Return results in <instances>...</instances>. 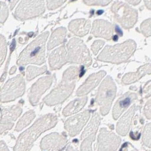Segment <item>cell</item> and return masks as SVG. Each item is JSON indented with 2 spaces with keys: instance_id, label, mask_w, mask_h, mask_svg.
Segmentation results:
<instances>
[{
  "instance_id": "cell-1",
  "label": "cell",
  "mask_w": 151,
  "mask_h": 151,
  "mask_svg": "<svg viewBox=\"0 0 151 151\" xmlns=\"http://www.w3.org/2000/svg\"><path fill=\"white\" fill-rule=\"evenodd\" d=\"M57 123V118L55 114H49L40 118L19 136L14 147V151H27L43 132L55 127Z\"/></svg>"
},
{
  "instance_id": "cell-2",
  "label": "cell",
  "mask_w": 151,
  "mask_h": 151,
  "mask_svg": "<svg viewBox=\"0 0 151 151\" xmlns=\"http://www.w3.org/2000/svg\"><path fill=\"white\" fill-rule=\"evenodd\" d=\"M49 34V32L46 31L32 41L21 52L17 64L19 65H25L28 64L41 65L44 63L45 62V44Z\"/></svg>"
},
{
  "instance_id": "cell-3",
  "label": "cell",
  "mask_w": 151,
  "mask_h": 151,
  "mask_svg": "<svg viewBox=\"0 0 151 151\" xmlns=\"http://www.w3.org/2000/svg\"><path fill=\"white\" fill-rule=\"evenodd\" d=\"M136 43L133 40H127L114 46H106L97 57L101 62L119 64L127 61L135 52Z\"/></svg>"
},
{
  "instance_id": "cell-4",
  "label": "cell",
  "mask_w": 151,
  "mask_h": 151,
  "mask_svg": "<svg viewBox=\"0 0 151 151\" xmlns=\"http://www.w3.org/2000/svg\"><path fill=\"white\" fill-rule=\"evenodd\" d=\"M76 80L74 77L63 73L61 83L44 98L43 101L50 106L62 103L73 91Z\"/></svg>"
},
{
  "instance_id": "cell-5",
  "label": "cell",
  "mask_w": 151,
  "mask_h": 151,
  "mask_svg": "<svg viewBox=\"0 0 151 151\" xmlns=\"http://www.w3.org/2000/svg\"><path fill=\"white\" fill-rule=\"evenodd\" d=\"M116 86L110 76L106 77L101 83L96 97V102L100 106V113L106 115L109 112L116 94Z\"/></svg>"
},
{
  "instance_id": "cell-6",
  "label": "cell",
  "mask_w": 151,
  "mask_h": 151,
  "mask_svg": "<svg viewBox=\"0 0 151 151\" xmlns=\"http://www.w3.org/2000/svg\"><path fill=\"white\" fill-rule=\"evenodd\" d=\"M67 49L69 62L82 64L86 67L91 64L92 58L89 50L80 39H71L67 44Z\"/></svg>"
},
{
  "instance_id": "cell-7",
  "label": "cell",
  "mask_w": 151,
  "mask_h": 151,
  "mask_svg": "<svg viewBox=\"0 0 151 151\" xmlns=\"http://www.w3.org/2000/svg\"><path fill=\"white\" fill-rule=\"evenodd\" d=\"M116 20L124 29L133 28L137 21V10L127 4L116 1L111 7Z\"/></svg>"
},
{
  "instance_id": "cell-8",
  "label": "cell",
  "mask_w": 151,
  "mask_h": 151,
  "mask_svg": "<svg viewBox=\"0 0 151 151\" xmlns=\"http://www.w3.org/2000/svg\"><path fill=\"white\" fill-rule=\"evenodd\" d=\"M45 10L44 0H22L14 16L19 20H27L40 15Z\"/></svg>"
},
{
  "instance_id": "cell-9",
  "label": "cell",
  "mask_w": 151,
  "mask_h": 151,
  "mask_svg": "<svg viewBox=\"0 0 151 151\" xmlns=\"http://www.w3.org/2000/svg\"><path fill=\"white\" fill-rule=\"evenodd\" d=\"M25 91V82L21 75L15 76L7 81L1 90L2 102L13 101L22 96Z\"/></svg>"
},
{
  "instance_id": "cell-10",
  "label": "cell",
  "mask_w": 151,
  "mask_h": 151,
  "mask_svg": "<svg viewBox=\"0 0 151 151\" xmlns=\"http://www.w3.org/2000/svg\"><path fill=\"white\" fill-rule=\"evenodd\" d=\"M120 143L121 139L114 133L103 128L98 136L97 151H116Z\"/></svg>"
},
{
  "instance_id": "cell-11",
  "label": "cell",
  "mask_w": 151,
  "mask_h": 151,
  "mask_svg": "<svg viewBox=\"0 0 151 151\" xmlns=\"http://www.w3.org/2000/svg\"><path fill=\"white\" fill-rule=\"evenodd\" d=\"M91 112L86 110L69 118L65 123V128L71 136H75L82 130L89 120Z\"/></svg>"
},
{
  "instance_id": "cell-12",
  "label": "cell",
  "mask_w": 151,
  "mask_h": 151,
  "mask_svg": "<svg viewBox=\"0 0 151 151\" xmlns=\"http://www.w3.org/2000/svg\"><path fill=\"white\" fill-rule=\"evenodd\" d=\"M22 112V109L19 104L13 105L2 109L1 111V133L7 130H10L14 122Z\"/></svg>"
},
{
  "instance_id": "cell-13",
  "label": "cell",
  "mask_w": 151,
  "mask_h": 151,
  "mask_svg": "<svg viewBox=\"0 0 151 151\" xmlns=\"http://www.w3.org/2000/svg\"><path fill=\"white\" fill-rule=\"evenodd\" d=\"M52 82L53 77L47 76L39 78L35 83L29 93V99L31 104L35 105L38 103L41 96L50 87Z\"/></svg>"
},
{
  "instance_id": "cell-14",
  "label": "cell",
  "mask_w": 151,
  "mask_h": 151,
  "mask_svg": "<svg viewBox=\"0 0 151 151\" xmlns=\"http://www.w3.org/2000/svg\"><path fill=\"white\" fill-rule=\"evenodd\" d=\"M68 139L65 136L55 132L44 137L41 140L40 147L42 150L61 151L65 148Z\"/></svg>"
},
{
  "instance_id": "cell-15",
  "label": "cell",
  "mask_w": 151,
  "mask_h": 151,
  "mask_svg": "<svg viewBox=\"0 0 151 151\" xmlns=\"http://www.w3.org/2000/svg\"><path fill=\"white\" fill-rule=\"evenodd\" d=\"M114 33L113 26L110 22L104 20H95L93 23L92 34L96 37L110 40Z\"/></svg>"
},
{
  "instance_id": "cell-16",
  "label": "cell",
  "mask_w": 151,
  "mask_h": 151,
  "mask_svg": "<svg viewBox=\"0 0 151 151\" xmlns=\"http://www.w3.org/2000/svg\"><path fill=\"white\" fill-rule=\"evenodd\" d=\"M106 75L105 71H100L89 76L86 81L79 87L76 91L78 96H84L88 94L89 92L96 87L104 77Z\"/></svg>"
},
{
  "instance_id": "cell-17",
  "label": "cell",
  "mask_w": 151,
  "mask_h": 151,
  "mask_svg": "<svg viewBox=\"0 0 151 151\" xmlns=\"http://www.w3.org/2000/svg\"><path fill=\"white\" fill-rule=\"evenodd\" d=\"M67 62L68 52L65 46L55 49L49 56V65L52 70L61 68Z\"/></svg>"
},
{
  "instance_id": "cell-18",
  "label": "cell",
  "mask_w": 151,
  "mask_h": 151,
  "mask_svg": "<svg viewBox=\"0 0 151 151\" xmlns=\"http://www.w3.org/2000/svg\"><path fill=\"white\" fill-rule=\"evenodd\" d=\"M137 96L135 93L127 92L119 98L115 104L113 110V116L115 120L117 119L133 101L136 99Z\"/></svg>"
},
{
  "instance_id": "cell-19",
  "label": "cell",
  "mask_w": 151,
  "mask_h": 151,
  "mask_svg": "<svg viewBox=\"0 0 151 151\" xmlns=\"http://www.w3.org/2000/svg\"><path fill=\"white\" fill-rule=\"evenodd\" d=\"M91 21L85 19H78L71 21L69 25V30L74 35L84 36L89 33Z\"/></svg>"
},
{
  "instance_id": "cell-20",
  "label": "cell",
  "mask_w": 151,
  "mask_h": 151,
  "mask_svg": "<svg viewBox=\"0 0 151 151\" xmlns=\"http://www.w3.org/2000/svg\"><path fill=\"white\" fill-rule=\"evenodd\" d=\"M135 111V105L131 107L129 111L121 118L117 124V131L118 133L122 135L125 136L130 127L131 123L132 117Z\"/></svg>"
},
{
  "instance_id": "cell-21",
  "label": "cell",
  "mask_w": 151,
  "mask_h": 151,
  "mask_svg": "<svg viewBox=\"0 0 151 151\" xmlns=\"http://www.w3.org/2000/svg\"><path fill=\"white\" fill-rule=\"evenodd\" d=\"M88 98L84 97L78 98L68 104L63 110V114L65 116H68L79 112L84 107L87 102Z\"/></svg>"
},
{
  "instance_id": "cell-22",
  "label": "cell",
  "mask_w": 151,
  "mask_h": 151,
  "mask_svg": "<svg viewBox=\"0 0 151 151\" xmlns=\"http://www.w3.org/2000/svg\"><path fill=\"white\" fill-rule=\"evenodd\" d=\"M148 73H151V64H147L141 67L137 72L126 74L124 76L122 81L126 84H129L135 82Z\"/></svg>"
},
{
  "instance_id": "cell-23",
  "label": "cell",
  "mask_w": 151,
  "mask_h": 151,
  "mask_svg": "<svg viewBox=\"0 0 151 151\" xmlns=\"http://www.w3.org/2000/svg\"><path fill=\"white\" fill-rule=\"evenodd\" d=\"M66 30L64 28H58L53 31L48 42V49L49 50L55 47L62 44L65 39Z\"/></svg>"
},
{
  "instance_id": "cell-24",
  "label": "cell",
  "mask_w": 151,
  "mask_h": 151,
  "mask_svg": "<svg viewBox=\"0 0 151 151\" xmlns=\"http://www.w3.org/2000/svg\"><path fill=\"white\" fill-rule=\"evenodd\" d=\"M100 123V117L99 115L96 113L93 114L89 123L87 126V127L85 128L81 135V140H82L84 137H87V136L92 134L96 133Z\"/></svg>"
},
{
  "instance_id": "cell-25",
  "label": "cell",
  "mask_w": 151,
  "mask_h": 151,
  "mask_svg": "<svg viewBox=\"0 0 151 151\" xmlns=\"http://www.w3.org/2000/svg\"><path fill=\"white\" fill-rule=\"evenodd\" d=\"M35 117V113L34 110H29L24 114L18 121L15 127V131H20L27 126Z\"/></svg>"
},
{
  "instance_id": "cell-26",
  "label": "cell",
  "mask_w": 151,
  "mask_h": 151,
  "mask_svg": "<svg viewBox=\"0 0 151 151\" xmlns=\"http://www.w3.org/2000/svg\"><path fill=\"white\" fill-rule=\"evenodd\" d=\"M47 70V66L44 65L41 68L36 67L34 66H29L27 69V80L30 81L36 77L41 75Z\"/></svg>"
},
{
  "instance_id": "cell-27",
  "label": "cell",
  "mask_w": 151,
  "mask_h": 151,
  "mask_svg": "<svg viewBox=\"0 0 151 151\" xmlns=\"http://www.w3.org/2000/svg\"><path fill=\"white\" fill-rule=\"evenodd\" d=\"M96 133L92 134L82 139L81 151H92V144L95 140Z\"/></svg>"
},
{
  "instance_id": "cell-28",
  "label": "cell",
  "mask_w": 151,
  "mask_h": 151,
  "mask_svg": "<svg viewBox=\"0 0 151 151\" xmlns=\"http://www.w3.org/2000/svg\"><path fill=\"white\" fill-rule=\"evenodd\" d=\"M140 31L146 37L151 36V18L143 21L140 25Z\"/></svg>"
},
{
  "instance_id": "cell-29",
  "label": "cell",
  "mask_w": 151,
  "mask_h": 151,
  "mask_svg": "<svg viewBox=\"0 0 151 151\" xmlns=\"http://www.w3.org/2000/svg\"><path fill=\"white\" fill-rule=\"evenodd\" d=\"M0 52H1V65L2 64L3 62L4 61L6 55V51H7V47H6V42L5 38L3 36V35H1L0 37Z\"/></svg>"
},
{
  "instance_id": "cell-30",
  "label": "cell",
  "mask_w": 151,
  "mask_h": 151,
  "mask_svg": "<svg viewBox=\"0 0 151 151\" xmlns=\"http://www.w3.org/2000/svg\"><path fill=\"white\" fill-rule=\"evenodd\" d=\"M143 142L145 145L151 147V124L147 125L145 128Z\"/></svg>"
},
{
  "instance_id": "cell-31",
  "label": "cell",
  "mask_w": 151,
  "mask_h": 151,
  "mask_svg": "<svg viewBox=\"0 0 151 151\" xmlns=\"http://www.w3.org/2000/svg\"><path fill=\"white\" fill-rule=\"evenodd\" d=\"M47 6L49 10H53L60 7L66 0H46Z\"/></svg>"
},
{
  "instance_id": "cell-32",
  "label": "cell",
  "mask_w": 151,
  "mask_h": 151,
  "mask_svg": "<svg viewBox=\"0 0 151 151\" xmlns=\"http://www.w3.org/2000/svg\"><path fill=\"white\" fill-rule=\"evenodd\" d=\"M84 2L88 5L106 6L113 0H83Z\"/></svg>"
},
{
  "instance_id": "cell-33",
  "label": "cell",
  "mask_w": 151,
  "mask_h": 151,
  "mask_svg": "<svg viewBox=\"0 0 151 151\" xmlns=\"http://www.w3.org/2000/svg\"><path fill=\"white\" fill-rule=\"evenodd\" d=\"M8 16V8L6 5L1 2V22L4 23L7 19Z\"/></svg>"
},
{
  "instance_id": "cell-34",
  "label": "cell",
  "mask_w": 151,
  "mask_h": 151,
  "mask_svg": "<svg viewBox=\"0 0 151 151\" xmlns=\"http://www.w3.org/2000/svg\"><path fill=\"white\" fill-rule=\"evenodd\" d=\"M104 44H105V42L103 41L97 40V41H94V43H93V44L91 47V49H92L93 53L95 55H96L99 52L100 49L103 47Z\"/></svg>"
},
{
  "instance_id": "cell-35",
  "label": "cell",
  "mask_w": 151,
  "mask_h": 151,
  "mask_svg": "<svg viewBox=\"0 0 151 151\" xmlns=\"http://www.w3.org/2000/svg\"><path fill=\"white\" fill-rule=\"evenodd\" d=\"M145 114L146 117L148 119L151 118V99L145 105Z\"/></svg>"
},
{
  "instance_id": "cell-36",
  "label": "cell",
  "mask_w": 151,
  "mask_h": 151,
  "mask_svg": "<svg viewBox=\"0 0 151 151\" xmlns=\"http://www.w3.org/2000/svg\"><path fill=\"white\" fill-rule=\"evenodd\" d=\"M0 151H10V150L8 149L6 145L3 142H1V145H0Z\"/></svg>"
},
{
  "instance_id": "cell-37",
  "label": "cell",
  "mask_w": 151,
  "mask_h": 151,
  "mask_svg": "<svg viewBox=\"0 0 151 151\" xmlns=\"http://www.w3.org/2000/svg\"><path fill=\"white\" fill-rule=\"evenodd\" d=\"M142 0H126V1L130 4L131 5H132L134 6H135V5H137L140 2H141Z\"/></svg>"
},
{
  "instance_id": "cell-38",
  "label": "cell",
  "mask_w": 151,
  "mask_h": 151,
  "mask_svg": "<svg viewBox=\"0 0 151 151\" xmlns=\"http://www.w3.org/2000/svg\"><path fill=\"white\" fill-rule=\"evenodd\" d=\"M144 2L147 8L151 10V0H144Z\"/></svg>"
},
{
  "instance_id": "cell-39",
  "label": "cell",
  "mask_w": 151,
  "mask_h": 151,
  "mask_svg": "<svg viewBox=\"0 0 151 151\" xmlns=\"http://www.w3.org/2000/svg\"><path fill=\"white\" fill-rule=\"evenodd\" d=\"M19 0H12V2H11V5H10V9L11 10H13V9L15 7V5L17 4V3L18 2Z\"/></svg>"
},
{
  "instance_id": "cell-40",
  "label": "cell",
  "mask_w": 151,
  "mask_h": 151,
  "mask_svg": "<svg viewBox=\"0 0 151 151\" xmlns=\"http://www.w3.org/2000/svg\"><path fill=\"white\" fill-rule=\"evenodd\" d=\"M66 151H76V148L72 146V145H69V147L67 148V150Z\"/></svg>"
},
{
  "instance_id": "cell-41",
  "label": "cell",
  "mask_w": 151,
  "mask_h": 151,
  "mask_svg": "<svg viewBox=\"0 0 151 151\" xmlns=\"http://www.w3.org/2000/svg\"><path fill=\"white\" fill-rule=\"evenodd\" d=\"M15 70H16V67H13V68H12V69L10 70V75L13 74L14 72H15Z\"/></svg>"
},
{
  "instance_id": "cell-42",
  "label": "cell",
  "mask_w": 151,
  "mask_h": 151,
  "mask_svg": "<svg viewBox=\"0 0 151 151\" xmlns=\"http://www.w3.org/2000/svg\"><path fill=\"white\" fill-rule=\"evenodd\" d=\"M71 1H74V0H71Z\"/></svg>"
}]
</instances>
